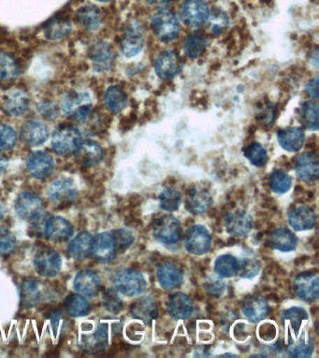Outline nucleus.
I'll return each instance as SVG.
<instances>
[{"label": "nucleus", "instance_id": "obj_36", "mask_svg": "<svg viewBox=\"0 0 319 358\" xmlns=\"http://www.w3.org/2000/svg\"><path fill=\"white\" fill-rule=\"evenodd\" d=\"M104 102L106 107L115 113L121 112L127 104V96L123 89L118 85L110 86L105 93Z\"/></svg>", "mask_w": 319, "mask_h": 358}, {"label": "nucleus", "instance_id": "obj_38", "mask_svg": "<svg viewBox=\"0 0 319 358\" xmlns=\"http://www.w3.org/2000/svg\"><path fill=\"white\" fill-rule=\"evenodd\" d=\"M299 119L305 128L309 130L318 129V104L315 100H309L302 105Z\"/></svg>", "mask_w": 319, "mask_h": 358}, {"label": "nucleus", "instance_id": "obj_54", "mask_svg": "<svg viewBox=\"0 0 319 358\" xmlns=\"http://www.w3.org/2000/svg\"><path fill=\"white\" fill-rule=\"evenodd\" d=\"M276 335V327L273 323L262 324L259 329V336L262 341H269L274 340Z\"/></svg>", "mask_w": 319, "mask_h": 358}, {"label": "nucleus", "instance_id": "obj_25", "mask_svg": "<svg viewBox=\"0 0 319 358\" xmlns=\"http://www.w3.org/2000/svg\"><path fill=\"white\" fill-rule=\"evenodd\" d=\"M288 223L296 232L312 230L316 223L315 211L306 205H299L288 213Z\"/></svg>", "mask_w": 319, "mask_h": 358}, {"label": "nucleus", "instance_id": "obj_3", "mask_svg": "<svg viewBox=\"0 0 319 358\" xmlns=\"http://www.w3.org/2000/svg\"><path fill=\"white\" fill-rule=\"evenodd\" d=\"M115 288L127 297L140 295L146 290V281L143 274L134 269H122L113 277Z\"/></svg>", "mask_w": 319, "mask_h": 358}, {"label": "nucleus", "instance_id": "obj_8", "mask_svg": "<svg viewBox=\"0 0 319 358\" xmlns=\"http://www.w3.org/2000/svg\"><path fill=\"white\" fill-rule=\"evenodd\" d=\"M209 13V7L204 0H185L180 10L182 21L190 27L204 24Z\"/></svg>", "mask_w": 319, "mask_h": 358}, {"label": "nucleus", "instance_id": "obj_27", "mask_svg": "<svg viewBox=\"0 0 319 358\" xmlns=\"http://www.w3.org/2000/svg\"><path fill=\"white\" fill-rule=\"evenodd\" d=\"M157 279L166 290H173L182 285L184 274L179 266L173 262L162 263L157 269Z\"/></svg>", "mask_w": 319, "mask_h": 358}, {"label": "nucleus", "instance_id": "obj_16", "mask_svg": "<svg viewBox=\"0 0 319 358\" xmlns=\"http://www.w3.org/2000/svg\"><path fill=\"white\" fill-rule=\"evenodd\" d=\"M30 99L26 91L13 89L2 99V107L8 115L20 117L29 110Z\"/></svg>", "mask_w": 319, "mask_h": 358}, {"label": "nucleus", "instance_id": "obj_42", "mask_svg": "<svg viewBox=\"0 0 319 358\" xmlns=\"http://www.w3.org/2000/svg\"><path fill=\"white\" fill-rule=\"evenodd\" d=\"M66 312L73 318H81L90 313V305L84 296L71 294L65 301Z\"/></svg>", "mask_w": 319, "mask_h": 358}, {"label": "nucleus", "instance_id": "obj_11", "mask_svg": "<svg viewBox=\"0 0 319 358\" xmlns=\"http://www.w3.org/2000/svg\"><path fill=\"white\" fill-rule=\"evenodd\" d=\"M182 63L178 55L173 51L160 52L155 59V71L162 80H170L181 72Z\"/></svg>", "mask_w": 319, "mask_h": 358}, {"label": "nucleus", "instance_id": "obj_56", "mask_svg": "<svg viewBox=\"0 0 319 358\" xmlns=\"http://www.w3.org/2000/svg\"><path fill=\"white\" fill-rule=\"evenodd\" d=\"M147 1L155 6H164V5L170 4L173 0H147Z\"/></svg>", "mask_w": 319, "mask_h": 358}, {"label": "nucleus", "instance_id": "obj_22", "mask_svg": "<svg viewBox=\"0 0 319 358\" xmlns=\"http://www.w3.org/2000/svg\"><path fill=\"white\" fill-rule=\"evenodd\" d=\"M242 312L249 321L259 323L267 318L270 312V306L262 296L250 295L243 299Z\"/></svg>", "mask_w": 319, "mask_h": 358}, {"label": "nucleus", "instance_id": "obj_31", "mask_svg": "<svg viewBox=\"0 0 319 358\" xmlns=\"http://www.w3.org/2000/svg\"><path fill=\"white\" fill-rule=\"evenodd\" d=\"M269 245L271 248L279 251L291 252L295 251L298 245V238L290 230L279 228L271 233Z\"/></svg>", "mask_w": 319, "mask_h": 358}, {"label": "nucleus", "instance_id": "obj_4", "mask_svg": "<svg viewBox=\"0 0 319 358\" xmlns=\"http://www.w3.org/2000/svg\"><path fill=\"white\" fill-rule=\"evenodd\" d=\"M153 235L155 240L164 245H176L181 239V223L173 216H160L153 224Z\"/></svg>", "mask_w": 319, "mask_h": 358}, {"label": "nucleus", "instance_id": "obj_47", "mask_svg": "<svg viewBox=\"0 0 319 358\" xmlns=\"http://www.w3.org/2000/svg\"><path fill=\"white\" fill-rule=\"evenodd\" d=\"M160 207L166 211L173 212L178 209L182 202V196L176 188H166L160 195Z\"/></svg>", "mask_w": 319, "mask_h": 358}, {"label": "nucleus", "instance_id": "obj_1", "mask_svg": "<svg viewBox=\"0 0 319 358\" xmlns=\"http://www.w3.org/2000/svg\"><path fill=\"white\" fill-rule=\"evenodd\" d=\"M61 108L69 118L84 121L92 110V99L87 91L72 90L61 100Z\"/></svg>", "mask_w": 319, "mask_h": 358}, {"label": "nucleus", "instance_id": "obj_37", "mask_svg": "<svg viewBox=\"0 0 319 358\" xmlns=\"http://www.w3.org/2000/svg\"><path fill=\"white\" fill-rule=\"evenodd\" d=\"M205 24L211 34L220 36L229 29V18L223 10L215 9L210 12Z\"/></svg>", "mask_w": 319, "mask_h": 358}, {"label": "nucleus", "instance_id": "obj_9", "mask_svg": "<svg viewBox=\"0 0 319 358\" xmlns=\"http://www.w3.org/2000/svg\"><path fill=\"white\" fill-rule=\"evenodd\" d=\"M62 259L58 252L52 248H43L38 252L34 259L36 271L44 277H54L59 273Z\"/></svg>", "mask_w": 319, "mask_h": 358}, {"label": "nucleus", "instance_id": "obj_23", "mask_svg": "<svg viewBox=\"0 0 319 358\" xmlns=\"http://www.w3.org/2000/svg\"><path fill=\"white\" fill-rule=\"evenodd\" d=\"M101 280L99 274L91 270L79 271L74 279V288L83 296L93 298L101 290Z\"/></svg>", "mask_w": 319, "mask_h": 358}, {"label": "nucleus", "instance_id": "obj_55", "mask_svg": "<svg viewBox=\"0 0 319 358\" xmlns=\"http://www.w3.org/2000/svg\"><path fill=\"white\" fill-rule=\"evenodd\" d=\"M307 94H309L311 98L312 99H318V79L316 77L315 80H311L309 83H308L306 87Z\"/></svg>", "mask_w": 319, "mask_h": 358}, {"label": "nucleus", "instance_id": "obj_28", "mask_svg": "<svg viewBox=\"0 0 319 358\" xmlns=\"http://www.w3.org/2000/svg\"><path fill=\"white\" fill-rule=\"evenodd\" d=\"M130 313L135 319L151 323L158 315L157 302L150 296L141 297L136 299L130 306Z\"/></svg>", "mask_w": 319, "mask_h": 358}, {"label": "nucleus", "instance_id": "obj_20", "mask_svg": "<svg viewBox=\"0 0 319 358\" xmlns=\"http://www.w3.org/2000/svg\"><path fill=\"white\" fill-rule=\"evenodd\" d=\"M212 202V196L204 187L190 188L185 195V208L193 215L206 212Z\"/></svg>", "mask_w": 319, "mask_h": 358}, {"label": "nucleus", "instance_id": "obj_21", "mask_svg": "<svg viewBox=\"0 0 319 358\" xmlns=\"http://www.w3.org/2000/svg\"><path fill=\"white\" fill-rule=\"evenodd\" d=\"M22 141L27 145L38 147L45 142L49 137V130L43 123L38 119L27 121L20 130Z\"/></svg>", "mask_w": 319, "mask_h": 358}, {"label": "nucleus", "instance_id": "obj_12", "mask_svg": "<svg viewBox=\"0 0 319 358\" xmlns=\"http://www.w3.org/2000/svg\"><path fill=\"white\" fill-rule=\"evenodd\" d=\"M48 195L52 204L58 207L69 204L77 197L76 185L72 179H57L50 185Z\"/></svg>", "mask_w": 319, "mask_h": 358}, {"label": "nucleus", "instance_id": "obj_18", "mask_svg": "<svg viewBox=\"0 0 319 358\" xmlns=\"http://www.w3.org/2000/svg\"><path fill=\"white\" fill-rule=\"evenodd\" d=\"M74 154L76 162L87 167L99 165L104 159V149L93 140H82Z\"/></svg>", "mask_w": 319, "mask_h": 358}, {"label": "nucleus", "instance_id": "obj_15", "mask_svg": "<svg viewBox=\"0 0 319 358\" xmlns=\"http://www.w3.org/2000/svg\"><path fill=\"white\" fill-rule=\"evenodd\" d=\"M225 227L229 234L234 237H242L250 232L253 227V218L246 211L229 212L225 216Z\"/></svg>", "mask_w": 319, "mask_h": 358}, {"label": "nucleus", "instance_id": "obj_52", "mask_svg": "<svg viewBox=\"0 0 319 358\" xmlns=\"http://www.w3.org/2000/svg\"><path fill=\"white\" fill-rule=\"evenodd\" d=\"M104 301L105 308L111 313H118L123 309V302L113 290H108L104 293Z\"/></svg>", "mask_w": 319, "mask_h": 358}, {"label": "nucleus", "instance_id": "obj_24", "mask_svg": "<svg viewBox=\"0 0 319 358\" xmlns=\"http://www.w3.org/2000/svg\"><path fill=\"white\" fill-rule=\"evenodd\" d=\"M295 169L297 174L304 181H316L319 177L318 156L313 152H304L297 159Z\"/></svg>", "mask_w": 319, "mask_h": 358}, {"label": "nucleus", "instance_id": "obj_26", "mask_svg": "<svg viewBox=\"0 0 319 358\" xmlns=\"http://www.w3.org/2000/svg\"><path fill=\"white\" fill-rule=\"evenodd\" d=\"M88 57L93 61L94 66L99 72L109 70L115 59L112 48L104 41H97L92 44L88 51Z\"/></svg>", "mask_w": 319, "mask_h": 358}, {"label": "nucleus", "instance_id": "obj_29", "mask_svg": "<svg viewBox=\"0 0 319 358\" xmlns=\"http://www.w3.org/2000/svg\"><path fill=\"white\" fill-rule=\"evenodd\" d=\"M277 140L280 147L285 151H299L304 144V131L301 127H288V128L281 129L277 133Z\"/></svg>", "mask_w": 319, "mask_h": 358}, {"label": "nucleus", "instance_id": "obj_48", "mask_svg": "<svg viewBox=\"0 0 319 358\" xmlns=\"http://www.w3.org/2000/svg\"><path fill=\"white\" fill-rule=\"evenodd\" d=\"M239 262H240V266H239L238 274L242 278L252 279L259 274L260 263L255 258H246Z\"/></svg>", "mask_w": 319, "mask_h": 358}, {"label": "nucleus", "instance_id": "obj_41", "mask_svg": "<svg viewBox=\"0 0 319 358\" xmlns=\"http://www.w3.org/2000/svg\"><path fill=\"white\" fill-rule=\"evenodd\" d=\"M71 30V24L68 19L57 18L46 24L44 35L48 40H57L66 37Z\"/></svg>", "mask_w": 319, "mask_h": 358}, {"label": "nucleus", "instance_id": "obj_43", "mask_svg": "<svg viewBox=\"0 0 319 358\" xmlns=\"http://www.w3.org/2000/svg\"><path fill=\"white\" fill-rule=\"evenodd\" d=\"M20 74L17 62L7 52H0V80H12Z\"/></svg>", "mask_w": 319, "mask_h": 358}, {"label": "nucleus", "instance_id": "obj_30", "mask_svg": "<svg viewBox=\"0 0 319 358\" xmlns=\"http://www.w3.org/2000/svg\"><path fill=\"white\" fill-rule=\"evenodd\" d=\"M167 309L169 315L176 320H185L192 313V301L185 293H174L169 298Z\"/></svg>", "mask_w": 319, "mask_h": 358}, {"label": "nucleus", "instance_id": "obj_5", "mask_svg": "<svg viewBox=\"0 0 319 358\" xmlns=\"http://www.w3.org/2000/svg\"><path fill=\"white\" fill-rule=\"evenodd\" d=\"M81 141V133L76 128L62 126L55 130L52 135V147L58 155L68 156L74 154Z\"/></svg>", "mask_w": 319, "mask_h": 358}, {"label": "nucleus", "instance_id": "obj_17", "mask_svg": "<svg viewBox=\"0 0 319 358\" xmlns=\"http://www.w3.org/2000/svg\"><path fill=\"white\" fill-rule=\"evenodd\" d=\"M27 168L36 179H46L51 176L55 170L54 159L46 152H33L27 158Z\"/></svg>", "mask_w": 319, "mask_h": 358}, {"label": "nucleus", "instance_id": "obj_34", "mask_svg": "<svg viewBox=\"0 0 319 358\" xmlns=\"http://www.w3.org/2000/svg\"><path fill=\"white\" fill-rule=\"evenodd\" d=\"M75 19L85 29L95 31L101 24V15L96 7L87 6L78 10Z\"/></svg>", "mask_w": 319, "mask_h": 358}, {"label": "nucleus", "instance_id": "obj_53", "mask_svg": "<svg viewBox=\"0 0 319 358\" xmlns=\"http://www.w3.org/2000/svg\"><path fill=\"white\" fill-rule=\"evenodd\" d=\"M205 290L213 298H219L224 293L225 283L220 279H211L205 285Z\"/></svg>", "mask_w": 319, "mask_h": 358}, {"label": "nucleus", "instance_id": "obj_13", "mask_svg": "<svg viewBox=\"0 0 319 358\" xmlns=\"http://www.w3.org/2000/svg\"><path fill=\"white\" fill-rule=\"evenodd\" d=\"M318 276L313 271L299 274L293 282L296 295L302 301L311 302L318 298Z\"/></svg>", "mask_w": 319, "mask_h": 358}, {"label": "nucleus", "instance_id": "obj_45", "mask_svg": "<svg viewBox=\"0 0 319 358\" xmlns=\"http://www.w3.org/2000/svg\"><path fill=\"white\" fill-rule=\"evenodd\" d=\"M269 182H270L271 190L277 194L288 193L292 185V179L290 174L281 169H276L271 172Z\"/></svg>", "mask_w": 319, "mask_h": 358}, {"label": "nucleus", "instance_id": "obj_49", "mask_svg": "<svg viewBox=\"0 0 319 358\" xmlns=\"http://www.w3.org/2000/svg\"><path fill=\"white\" fill-rule=\"evenodd\" d=\"M112 235L113 240H115L116 253H124L134 242V236L129 230H115Z\"/></svg>", "mask_w": 319, "mask_h": 358}, {"label": "nucleus", "instance_id": "obj_2", "mask_svg": "<svg viewBox=\"0 0 319 358\" xmlns=\"http://www.w3.org/2000/svg\"><path fill=\"white\" fill-rule=\"evenodd\" d=\"M151 27L155 37L162 43H171L180 34V24L176 16L171 10L165 8L154 13Z\"/></svg>", "mask_w": 319, "mask_h": 358}, {"label": "nucleus", "instance_id": "obj_33", "mask_svg": "<svg viewBox=\"0 0 319 358\" xmlns=\"http://www.w3.org/2000/svg\"><path fill=\"white\" fill-rule=\"evenodd\" d=\"M208 38L202 32L196 31L191 33L184 43V52L187 57L191 59H197L201 57L206 51Z\"/></svg>", "mask_w": 319, "mask_h": 358}, {"label": "nucleus", "instance_id": "obj_44", "mask_svg": "<svg viewBox=\"0 0 319 358\" xmlns=\"http://www.w3.org/2000/svg\"><path fill=\"white\" fill-rule=\"evenodd\" d=\"M243 156L256 167H263L267 165L269 161L267 151L259 142H253L246 147L243 151Z\"/></svg>", "mask_w": 319, "mask_h": 358}, {"label": "nucleus", "instance_id": "obj_57", "mask_svg": "<svg viewBox=\"0 0 319 358\" xmlns=\"http://www.w3.org/2000/svg\"><path fill=\"white\" fill-rule=\"evenodd\" d=\"M8 165V160L0 155V173H2L6 169Z\"/></svg>", "mask_w": 319, "mask_h": 358}, {"label": "nucleus", "instance_id": "obj_32", "mask_svg": "<svg viewBox=\"0 0 319 358\" xmlns=\"http://www.w3.org/2000/svg\"><path fill=\"white\" fill-rule=\"evenodd\" d=\"M94 236L90 232L79 233L69 245V253L75 260H81L90 256Z\"/></svg>", "mask_w": 319, "mask_h": 358}, {"label": "nucleus", "instance_id": "obj_46", "mask_svg": "<svg viewBox=\"0 0 319 358\" xmlns=\"http://www.w3.org/2000/svg\"><path fill=\"white\" fill-rule=\"evenodd\" d=\"M22 301L24 306L32 308L37 306L41 301V291L37 283L27 280L22 285Z\"/></svg>", "mask_w": 319, "mask_h": 358}, {"label": "nucleus", "instance_id": "obj_35", "mask_svg": "<svg viewBox=\"0 0 319 358\" xmlns=\"http://www.w3.org/2000/svg\"><path fill=\"white\" fill-rule=\"evenodd\" d=\"M287 350L288 354L294 357H310L313 354V340L306 333H302L298 341H295L293 338L290 337Z\"/></svg>", "mask_w": 319, "mask_h": 358}, {"label": "nucleus", "instance_id": "obj_40", "mask_svg": "<svg viewBox=\"0 0 319 358\" xmlns=\"http://www.w3.org/2000/svg\"><path fill=\"white\" fill-rule=\"evenodd\" d=\"M281 320L285 326H290L291 330L297 335L299 329H301L302 323L308 320V313L304 308H290V309L285 310L282 313Z\"/></svg>", "mask_w": 319, "mask_h": 358}, {"label": "nucleus", "instance_id": "obj_19", "mask_svg": "<svg viewBox=\"0 0 319 358\" xmlns=\"http://www.w3.org/2000/svg\"><path fill=\"white\" fill-rule=\"evenodd\" d=\"M90 254L99 262H112L118 254L112 233L102 232L94 237Z\"/></svg>", "mask_w": 319, "mask_h": 358}, {"label": "nucleus", "instance_id": "obj_39", "mask_svg": "<svg viewBox=\"0 0 319 358\" xmlns=\"http://www.w3.org/2000/svg\"><path fill=\"white\" fill-rule=\"evenodd\" d=\"M240 262L237 258L230 254L222 255L215 260V271L219 276L229 278L238 274Z\"/></svg>", "mask_w": 319, "mask_h": 358}, {"label": "nucleus", "instance_id": "obj_14", "mask_svg": "<svg viewBox=\"0 0 319 358\" xmlns=\"http://www.w3.org/2000/svg\"><path fill=\"white\" fill-rule=\"evenodd\" d=\"M44 234L54 242H65L71 237L73 229L71 224L62 216H49L43 221Z\"/></svg>", "mask_w": 319, "mask_h": 358}, {"label": "nucleus", "instance_id": "obj_50", "mask_svg": "<svg viewBox=\"0 0 319 358\" xmlns=\"http://www.w3.org/2000/svg\"><path fill=\"white\" fill-rule=\"evenodd\" d=\"M17 135L12 127L0 124V151H8L15 146Z\"/></svg>", "mask_w": 319, "mask_h": 358}, {"label": "nucleus", "instance_id": "obj_10", "mask_svg": "<svg viewBox=\"0 0 319 358\" xmlns=\"http://www.w3.org/2000/svg\"><path fill=\"white\" fill-rule=\"evenodd\" d=\"M143 27L139 22H132L127 27L122 40V52L127 58L134 57L143 50Z\"/></svg>", "mask_w": 319, "mask_h": 358}, {"label": "nucleus", "instance_id": "obj_51", "mask_svg": "<svg viewBox=\"0 0 319 358\" xmlns=\"http://www.w3.org/2000/svg\"><path fill=\"white\" fill-rule=\"evenodd\" d=\"M16 248V238L10 230L0 227V256L9 255Z\"/></svg>", "mask_w": 319, "mask_h": 358}, {"label": "nucleus", "instance_id": "obj_6", "mask_svg": "<svg viewBox=\"0 0 319 358\" xmlns=\"http://www.w3.org/2000/svg\"><path fill=\"white\" fill-rule=\"evenodd\" d=\"M43 204L41 197L31 191H24L15 202V211L19 218L27 221H38L43 214Z\"/></svg>", "mask_w": 319, "mask_h": 358}, {"label": "nucleus", "instance_id": "obj_7", "mask_svg": "<svg viewBox=\"0 0 319 358\" xmlns=\"http://www.w3.org/2000/svg\"><path fill=\"white\" fill-rule=\"evenodd\" d=\"M184 246L190 254L201 256L211 248V235L202 225H194L187 230L184 236Z\"/></svg>", "mask_w": 319, "mask_h": 358}, {"label": "nucleus", "instance_id": "obj_58", "mask_svg": "<svg viewBox=\"0 0 319 358\" xmlns=\"http://www.w3.org/2000/svg\"><path fill=\"white\" fill-rule=\"evenodd\" d=\"M4 213L5 210L3 205H2L1 202H0V221H1L2 218H3Z\"/></svg>", "mask_w": 319, "mask_h": 358}]
</instances>
